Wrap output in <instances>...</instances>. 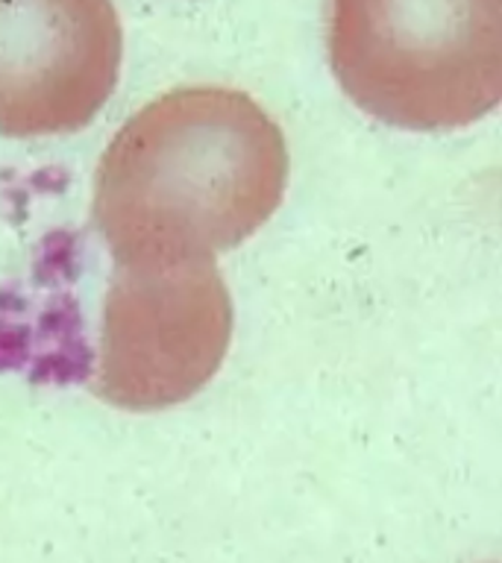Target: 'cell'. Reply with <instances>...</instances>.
<instances>
[{
    "mask_svg": "<svg viewBox=\"0 0 502 563\" xmlns=\"http://www.w3.org/2000/svg\"><path fill=\"white\" fill-rule=\"evenodd\" d=\"M285 183V135L253 97L176 88L114 132L91 218L112 262L215 258L273 218Z\"/></svg>",
    "mask_w": 502,
    "mask_h": 563,
    "instance_id": "1",
    "label": "cell"
},
{
    "mask_svg": "<svg viewBox=\"0 0 502 563\" xmlns=\"http://www.w3.org/2000/svg\"><path fill=\"white\" fill-rule=\"evenodd\" d=\"M326 47L361 112L458 130L502 100V0H329Z\"/></svg>",
    "mask_w": 502,
    "mask_h": 563,
    "instance_id": "2",
    "label": "cell"
},
{
    "mask_svg": "<svg viewBox=\"0 0 502 563\" xmlns=\"http://www.w3.org/2000/svg\"><path fill=\"white\" fill-rule=\"evenodd\" d=\"M232 341L215 258L112 262L88 387L123 411H162L209 385Z\"/></svg>",
    "mask_w": 502,
    "mask_h": 563,
    "instance_id": "3",
    "label": "cell"
},
{
    "mask_svg": "<svg viewBox=\"0 0 502 563\" xmlns=\"http://www.w3.org/2000/svg\"><path fill=\"white\" fill-rule=\"evenodd\" d=\"M121 56L112 0H0V135L86 130L118 86Z\"/></svg>",
    "mask_w": 502,
    "mask_h": 563,
    "instance_id": "4",
    "label": "cell"
}]
</instances>
